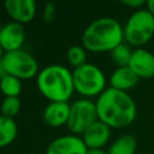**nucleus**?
Listing matches in <instances>:
<instances>
[{
  "label": "nucleus",
  "instance_id": "nucleus-21",
  "mask_svg": "<svg viewBox=\"0 0 154 154\" xmlns=\"http://www.w3.org/2000/svg\"><path fill=\"white\" fill-rule=\"evenodd\" d=\"M57 13V7L54 2H46L45 7H43V12H42V18L45 22H52L55 17Z\"/></svg>",
  "mask_w": 154,
  "mask_h": 154
},
{
  "label": "nucleus",
  "instance_id": "nucleus-19",
  "mask_svg": "<svg viewBox=\"0 0 154 154\" xmlns=\"http://www.w3.org/2000/svg\"><path fill=\"white\" fill-rule=\"evenodd\" d=\"M66 58L69 64L77 69L84 64H87V52L85 48L83 46H78V45H73L67 49L66 53Z\"/></svg>",
  "mask_w": 154,
  "mask_h": 154
},
{
  "label": "nucleus",
  "instance_id": "nucleus-13",
  "mask_svg": "<svg viewBox=\"0 0 154 154\" xmlns=\"http://www.w3.org/2000/svg\"><path fill=\"white\" fill-rule=\"evenodd\" d=\"M70 116V105L67 102H49L42 113L43 120L52 128H59L67 124Z\"/></svg>",
  "mask_w": 154,
  "mask_h": 154
},
{
  "label": "nucleus",
  "instance_id": "nucleus-7",
  "mask_svg": "<svg viewBox=\"0 0 154 154\" xmlns=\"http://www.w3.org/2000/svg\"><path fill=\"white\" fill-rule=\"evenodd\" d=\"M96 120H99L96 105L91 100L83 97L70 105V116L66 126L72 135H82Z\"/></svg>",
  "mask_w": 154,
  "mask_h": 154
},
{
  "label": "nucleus",
  "instance_id": "nucleus-2",
  "mask_svg": "<svg viewBox=\"0 0 154 154\" xmlns=\"http://www.w3.org/2000/svg\"><path fill=\"white\" fill-rule=\"evenodd\" d=\"M124 31L118 20L102 17L93 20L82 34V46L85 51L94 53L112 52L123 43Z\"/></svg>",
  "mask_w": 154,
  "mask_h": 154
},
{
  "label": "nucleus",
  "instance_id": "nucleus-1",
  "mask_svg": "<svg viewBox=\"0 0 154 154\" xmlns=\"http://www.w3.org/2000/svg\"><path fill=\"white\" fill-rule=\"evenodd\" d=\"M95 105L99 120L109 128H125L136 118V105L131 96L111 87L97 96Z\"/></svg>",
  "mask_w": 154,
  "mask_h": 154
},
{
  "label": "nucleus",
  "instance_id": "nucleus-10",
  "mask_svg": "<svg viewBox=\"0 0 154 154\" xmlns=\"http://www.w3.org/2000/svg\"><path fill=\"white\" fill-rule=\"evenodd\" d=\"M25 40V31L23 24L8 22L0 28V45L6 52L18 51Z\"/></svg>",
  "mask_w": 154,
  "mask_h": 154
},
{
  "label": "nucleus",
  "instance_id": "nucleus-26",
  "mask_svg": "<svg viewBox=\"0 0 154 154\" xmlns=\"http://www.w3.org/2000/svg\"><path fill=\"white\" fill-rule=\"evenodd\" d=\"M5 75V71H4V67H2V64H1V61H0V78L2 77Z\"/></svg>",
  "mask_w": 154,
  "mask_h": 154
},
{
  "label": "nucleus",
  "instance_id": "nucleus-20",
  "mask_svg": "<svg viewBox=\"0 0 154 154\" xmlns=\"http://www.w3.org/2000/svg\"><path fill=\"white\" fill-rule=\"evenodd\" d=\"M20 111V100L17 96H7L4 97L1 106H0V112L1 116L7 117L13 119V117H16Z\"/></svg>",
  "mask_w": 154,
  "mask_h": 154
},
{
  "label": "nucleus",
  "instance_id": "nucleus-3",
  "mask_svg": "<svg viewBox=\"0 0 154 154\" xmlns=\"http://www.w3.org/2000/svg\"><path fill=\"white\" fill-rule=\"evenodd\" d=\"M38 91L49 102H67L75 91L72 72L63 65H48L36 76Z\"/></svg>",
  "mask_w": 154,
  "mask_h": 154
},
{
  "label": "nucleus",
  "instance_id": "nucleus-16",
  "mask_svg": "<svg viewBox=\"0 0 154 154\" xmlns=\"http://www.w3.org/2000/svg\"><path fill=\"white\" fill-rule=\"evenodd\" d=\"M136 147L137 142L134 136L123 135L111 144L108 154H135Z\"/></svg>",
  "mask_w": 154,
  "mask_h": 154
},
{
  "label": "nucleus",
  "instance_id": "nucleus-22",
  "mask_svg": "<svg viewBox=\"0 0 154 154\" xmlns=\"http://www.w3.org/2000/svg\"><path fill=\"white\" fill-rule=\"evenodd\" d=\"M122 4L130 7V8H140L141 6L146 5L147 1H143V0H123Z\"/></svg>",
  "mask_w": 154,
  "mask_h": 154
},
{
  "label": "nucleus",
  "instance_id": "nucleus-6",
  "mask_svg": "<svg viewBox=\"0 0 154 154\" xmlns=\"http://www.w3.org/2000/svg\"><path fill=\"white\" fill-rule=\"evenodd\" d=\"M5 73L22 79H30L38 75V65L36 59L23 49L6 52L2 60Z\"/></svg>",
  "mask_w": 154,
  "mask_h": 154
},
{
  "label": "nucleus",
  "instance_id": "nucleus-25",
  "mask_svg": "<svg viewBox=\"0 0 154 154\" xmlns=\"http://www.w3.org/2000/svg\"><path fill=\"white\" fill-rule=\"evenodd\" d=\"M4 55H5V51H4V48H2V47H1V45H0V61L2 60Z\"/></svg>",
  "mask_w": 154,
  "mask_h": 154
},
{
  "label": "nucleus",
  "instance_id": "nucleus-11",
  "mask_svg": "<svg viewBox=\"0 0 154 154\" xmlns=\"http://www.w3.org/2000/svg\"><path fill=\"white\" fill-rule=\"evenodd\" d=\"M128 66L138 78H152L154 77V54L142 48L135 49Z\"/></svg>",
  "mask_w": 154,
  "mask_h": 154
},
{
  "label": "nucleus",
  "instance_id": "nucleus-15",
  "mask_svg": "<svg viewBox=\"0 0 154 154\" xmlns=\"http://www.w3.org/2000/svg\"><path fill=\"white\" fill-rule=\"evenodd\" d=\"M18 128L13 119L0 116V148L10 146L17 137Z\"/></svg>",
  "mask_w": 154,
  "mask_h": 154
},
{
  "label": "nucleus",
  "instance_id": "nucleus-8",
  "mask_svg": "<svg viewBox=\"0 0 154 154\" xmlns=\"http://www.w3.org/2000/svg\"><path fill=\"white\" fill-rule=\"evenodd\" d=\"M88 148L77 135H64L54 138L46 148V154H87Z\"/></svg>",
  "mask_w": 154,
  "mask_h": 154
},
{
  "label": "nucleus",
  "instance_id": "nucleus-4",
  "mask_svg": "<svg viewBox=\"0 0 154 154\" xmlns=\"http://www.w3.org/2000/svg\"><path fill=\"white\" fill-rule=\"evenodd\" d=\"M75 91L87 97L99 96L106 89V77L94 64H84L72 71Z\"/></svg>",
  "mask_w": 154,
  "mask_h": 154
},
{
  "label": "nucleus",
  "instance_id": "nucleus-5",
  "mask_svg": "<svg viewBox=\"0 0 154 154\" xmlns=\"http://www.w3.org/2000/svg\"><path fill=\"white\" fill-rule=\"evenodd\" d=\"M124 38L131 46H142L154 35V16L148 10H136L126 20Z\"/></svg>",
  "mask_w": 154,
  "mask_h": 154
},
{
  "label": "nucleus",
  "instance_id": "nucleus-23",
  "mask_svg": "<svg viewBox=\"0 0 154 154\" xmlns=\"http://www.w3.org/2000/svg\"><path fill=\"white\" fill-rule=\"evenodd\" d=\"M146 5H147V10L154 16V0H148Z\"/></svg>",
  "mask_w": 154,
  "mask_h": 154
},
{
  "label": "nucleus",
  "instance_id": "nucleus-24",
  "mask_svg": "<svg viewBox=\"0 0 154 154\" xmlns=\"http://www.w3.org/2000/svg\"><path fill=\"white\" fill-rule=\"evenodd\" d=\"M87 154H108V152H105L103 149H88Z\"/></svg>",
  "mask_w": 154,
  "mask_h": 154
},
{
  "label": "nucleus",
  "instance_id": "nucleus-14",
  "mask_svg": "<svg viewBox=\"0 0 154 154\" xmlns=\"http://www.w3.org/2000/svg\"><path fill=\"white\" fill-rule=\"evenodd\" d=\"M138 81L140 78L134 73V71L129 66L118 67L112 72L109 77V87L126 93L128 90L132 89L138 83Z\"/></svg>",
  "mask_w": 154,
  "mask_h": 154
},
{
  "label": "nucleus",
  "instance_id": "nucleus-9",
  "mask_svg": "<svg viewBox=\"0 0 154 154\" xmlns=\"http://www.w3.org/2000/svg\"><path fill=\"white\" fill-rule=\"evenodd\" d=\"M4 7L10 18H12V22L19 24L31 22L36 14V4L34 0H6Z\"/></svg>",
  "mask_w": 154,
  "mask_h": 154
},
{
  "label": "nucleus",
  "instance_id": "nucleus-18",
  "mask_svg": "<svg viewBox=\"0 0 154 154\" xmlns=\"http://www.w3.org/2000/svg\"><path fill=\"white\" fill-rule=\"evenodd\" d=\"M111 54V59L112 61L118 66V67H124L129 65L132 51L130 49V47L125 43H120L119 46H117L112 52H109Z\"/></svg>",
  "mask_w": 154,
  "mask_h": 154
},
{
  "label": "nucleus",
  "instance_id": "nucleus-17",
  "mask_svg": "<svg viewBox=\"0 0 154 154\" xmlns=\"http://www.w3.org/2000/svg\"><path fill=\"white\" fill-rule=\"evenodd\" d=\"M0 91L5 95V97L7 96L18 97V95L22 91V81L14 76L5 73L0 78Z\"/></svg>",
  "mask_w": 154,
  "mask_h": 154
},
{
  "label": "nucleus",
  "instance_id": "nucleus-12",
  "mask_svg": "<svg viewBox=\"0 0 154 154\" xmlns=\"http://www.w3.org/2000/svg\"><path fill=\"white\" fill-rule=\"evenodd\" d=\"M109 135L111 128L101 120H96L82 134L81 138L88 149H102V147L108 142Z\"/></svg>",
  "mask_w": 154,
  "mask_h": 154
}]
</instances>
